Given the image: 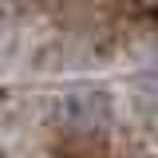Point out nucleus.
<instances>
[{"label": "nucleus", "instance_id": "f257e3e1", "mask_svg": "<svg viewBox=\"0 0 158 158\" xmlns=\"http://www.w3.org/2000/svg\"><path fill=\"white\" fill-rule=\"evenodd\" d=\"M111 115H115L111 91L95 87V83L67 87L52 107V123H56L59 135H99L111 127Z\"/></svg>", "mask_w": 158, "mask_h": 158}, {"label": "nucleus", "instance_id": "f03ea898", "mask_svg": "<svg viewBox=\"0 0 158 158\" xmlns=\"http://www.w3.org/2000/svg\"><path fill=\"white\" fill-rule=\"evenodd\" d=\"M52 150H56V158H107L111 142H107V131H99V135H59Z\"/></svg>", "mask_w": 158, "mask_h": 158}, {"label": "nucleus", "instance_id": "7ed1b4c3", "mask_svg": "<svg viewBox=\"0 0 158 158\" xmlns=\"http://www.w3.org/2000/svg\"><path fill=\"white\" fill-rule=\"evenodd\" d=\"M131 95H135V107L142 111V118L158 123V75H142L131 83Z\"/></svg>", "mask_w": 158, "mask_h": 158}, {"label": "nucleus", "instance_id": "20e7f679", "mask_svg": "<svg viewBox=\"0 0 158 158\" xmlns=\"http://www.w3.org/2000/svg\"><path fill=\"white\" fill-rule=\"evenodd\" d=\"M0 158H8V154H4V150H0Z\"/></svg>", "mask_w": 158, "mask_h": 158}]
</instances>
